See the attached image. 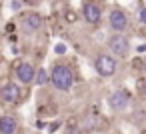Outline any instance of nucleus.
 <instances>
[{"instance_id": "13", "label": "nucleus", "mask_w": 146, "mask_h": 134, "mask_svg": "<svg viewBox=\"0 0 146 134\" xmlns=\"http://www.w3.org/2000/svg\"><path fill=\"white\" fill-rule=\"evenodd\" d=\"M136 90H138V94L146 100V78H138V80H136Z\"/></svg>"}, {"instance_id": "7", "label": "nucleus", "mask_w": 146, "mask_h": 134, "mask_svg": "<svg viewBox=\"0 0 146 134\" xmlns=\"http://www.w3.org/2000/svg\"><path fill=\"white\" fill-rule=\"evenodd\" d=\"M108 48H110L112 54H116V56H124V54L128 52V40H126L122 34H114V36L108 38Z\"/></svg>"}, {"instance_id": "11", "label": "nucleus", "mask_w": 146, "mask_h": 134, "mask_svg": "<svg viewBox=\"0 0 146 134\" xmlns=\"http://www.w3.org/2000/svg\"><path fill=\"white\" fill-rule=\"evenodd\" d=\"M64 22L66 24H76L78 22V12L72 10V8H66L64 10Z\"/></svg>"}, {"instance_id": "3", "label": "nucleus", "mask_w": 146, "mask_h": 134, "mask_svg": "<svg viewBox=\"0 0 146 134\" xmlns=\"http://www.w3.org/2000/svg\"><path fill=\"white\" fill-rule=\"evenodd\" d=\"M0 96H2V100L8 102V104H16V102H20V98L24 96V90H22L16 82H8V84L2 86Z\"/></svg>"}, {"instance_id": "14", "label": "nucleus", "mask_w": 146, "mask_h": 134, "mask_svg": "<svg viewBox=\"0 0 146 134\" xmlns=\"http://www.w3.org/2000/svg\"><path fill=\"white\" fill-rule=\"evenodd\" d=\"M22 6H24L22 0H12V2H10V8H12V10H20Z\"/></svg>"}, {"instance_id": "9", "label": "nucleus", "mask_w": 146, "mask_h": 134, "mask_svg": "<svg viewBox=\"0 0 146 134\" xmlns=\"http://www.w3.org/2000/svg\"><path fill=\"white\" fill-rule=\"evenodd\" d=\"M22 26H24V32H26V34L36 32V30L42 26V18H40V14H36V12L26 14V18H24V22H22Z\"/></svg>"}, {"instance_id": "12", "label": "nucleus", "mask_w": 146, "mask_h": 134, "mask_svg": "<svg viewBox=\"0 0 146 134\" xmlns=\"http://www.w3.org/2000/svg\"><path fill=\"white\" fill-rule=\"evenodd\" d=\"M46 82H48V72H46L44 68H40L38 74H36V84H38V86H44Z\"/></svg>"}, {"instance_id": "2", "label": "nucleus", "mask_w": 146, "mask_h": 134, "mask_svg": "<svg viewBox=\"0 0 146 134\" xmlns=\"http://www.w3.org/2000/svg\"><path fill=\"white\" fill-rule=\"evenodd\" d=\"M94 68H96V72H98L100 76L110 78V76L116 74L118 64H116V58H112L110 54H98L96 60H94Z\"/></svg>"}, {"instance_id": "10", "label": "nucleus", "mask_w": 146, "mask_h": 134, "mask_svg": "<svg viewBox=\"0 0 146 134\" xmlns=\"http://www.w3.org/2000/svg\"><path fill=\"white\" fill-rule=\"evenodd\" d=\"M16 128H18L16 118H12V116H2L0 118V132L2 134H14Z\"/></svg>"}, {"instance_id": "5", "label": "nucleus", "mask_w": 146, "mask_h": 134, "mask_svg": "<svg viewBox=\"0 0 146 134\" xmlns=\"http://www.w3.org/2000/svg\"><path fill=\"white\" fill-rule=\"evenodd\" d=\"M108 22H110V28L116 30V32H124V30L128 28V16H126L124 10H120V8H114V10L110 12Z\"/></svg>"}, {"instance_id": "16", "label": "nucleus", "mask_w": 146, "mask_h": 134, "mask_svg": "<svg viewBox=\"0 0 146 134\" xmlns=\"http://www.w3.org/2000/svg\"><path fill=\"white\" fill-rule=\"evenodd\" d=\"M54 52H56V54H66V46H64V44H56V46H54Z\"/></svg>"}, {"instance_id": "17", "label": "nucleus", "mask_w": 146, "mask_h": 134, "mask_svg": "<svg viewBox=\"0 0 146 134\" xmlns=\"http://www.w3.org/2000/svg\"><path fill=\"white\" fill-rule=\"evenodd\" d=\"M12 30H14V24H12V22H10V24H6V32H12Z\"/></svg>"}, {"instance_id": "18", "label": "nucleus", "mask_w": 146, "mask_h": 134, "mask_svg": "<svg viewBox=\"0 0 146 134\" xmlns=\"http://www.w3.org/2000/svg\"><path fill=\"white\" fill-rule=\"evenodd\" d=\"M142 70L146 72V58H142Z\"/></svg>"}, {"instance_id": "8", "label": "nucleus", "mask_w": 146, "mask_h": 134, "mask_svg": "<svg viewBox=\"0 0 146 134\" xmlns=\"http://www.w3.org/2000/svg\"><path fill=\"white\" fill-rule=\"evenodd\" d=\"M82 14L90 24H98L102 18V8L94 2H86V4H82Z\"/></svg>"}, {"instance_id": "4", "label": "nucleus", "mask_w": 146, "mask_h": 134, "mask_svg": "<svg viewBox=\"0 0 146 134\" xmlns=\"http://www.w3.org/2000/svg\"><path fill=\"white\" fill-rule=\"evenodd\" d=\"M36 74H38V70H36L30 62H22V64L16 68V78H18V82H22V84L36 82Z\"/></svg>"}, {"instance_id": "6", "label": "nucleus", "mask_w": 146, "mask_h": 134, "mask_svg": "<svg viewBox=\"0 0 146 134\" xmlns=\"http://www.w3.org/2000/svg\"><path fill=\"white\" fill-rule=\"evenodd\" d=\"M128 100H130V94L126 90H122V88L120 90H114L108 96V104H110L112 110H124L128 106Z\"/></svg>"}, {"instance_id": "1", "label": "nucleus", "mask_w": 146, "mask_h": 134, "mask_svg": "<svg viewBox=\"0 0 146 134\" xmlns=\"http://www.w3.org/2000/svg\"><path fill=\"white\" fill-rule=\"evenodd\" d=\"M50 80H52V84H54L58 90L68 92V90L72 88V84H74V74H72V70H70L68 66L56 64V66L52 68V72H50Z\"/></svg>"}, {"instance_id": "15", "label": "nucleus", "mask_w": 146, "mask_h": 134, "mask_svg": "<svg viewBox=\"0 0 146 134\" xmlns=\"http://www.w3.org/2000/svg\"><path fill=\"white\" fill-rule=\"evenodd\" d=\"M138 18H140L142 24H146V6H142V8L138 10Z\"/></svg>"}]
</instances>
